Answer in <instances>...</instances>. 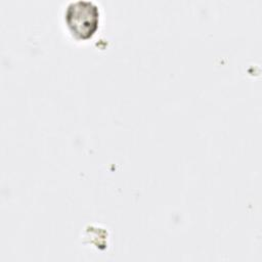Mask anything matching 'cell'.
<instances>
[{
	"label": "cell",
	"instance_id": "1",
	"mask_svg": "<svg viewBox=\"0 0 262 262\" xmlns=\"http://www.w3.org/2000/svg\"><path fill=\"white\" fill-rule=\"evenodd\" d=\"M64 20L70 33L76 39H89L98 28V6L91 0L71 1L64 10Z\"/></svg>",
	"mask_w": 262,
	"mask_h": 262
}]
</instances>
